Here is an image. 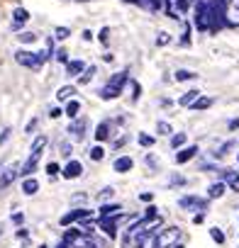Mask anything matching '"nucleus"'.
<instances>
[{
  "label": "nucleus",
  "mask_w": 239,
  "mask_h": 248,
  "mask_svg": "<svg viewBox=\"0 0 239 248\" xmlns=\"http://www.w3.org/2000/svg\"><path fill=\"white\" fill-rule=\"evenodd\" d=\"M195 27L200 30V32H207V30H212V15H210V3H198L195 5Z\"/></svg>",
  "instance_id": "1"
},
{
  "label": "nucleus",
  "mask_w": 239,
  "mask_h": 248,
  "mask_svg": "<svg viewBox=\"0 0 239 248\" xmlns=\"http://www.w3.org/2000/svg\"><path fill=\"white\" fill-rule=\"evenodd\" d=\"M224 8V25L239 27V0H222Z\"/></svg>",
  "instance_id": "2"
},
{
  "label": "nucleus",
  "mask_w": 239,
  "mask_h": 248,
  "mask_svg": "<svg viewBox=\"0 0 239 248\" xmlns=\"http://www.w3.org/2000/svg\"><path fill=\"white\" fill-rule=\"evenodd\" d=\"M15 61H17L20 66H25V68H32V71H39V68H42L39 56H37L34 51H27V49H20V51L15 54Z\"/></svg>",
  "instance_id": "3"
},
{
  "label": "nucleus",
  "mask_w": 239,
  "mask_h": 248,
  "mask_svg": "<svg viewBox=\"0 0 239 248\" xmlns=\"http://www.w3.org/2000/svg\"><path fill=\"white\" fill-rule=\"evenodd\" d=\"M178 238H181V229L169 226L159 233V248H173V246H178Z\"/></svg>",
  "instance_id": "4"
},
{
  "label": "nucleus",
  "mask_w": 239,
  "mask_h": 248,
  "mask_svg": "<svg viewBox=\"0 0 239 248\" xmlns=\"http://www.w3.org/2000/svg\"><path fill=\"white\" fill-rule=\"evenodd\" d=\"M85 127H88L85 117H81V119H73V122H71V127H68V134H71L76 141H83V137H85Z\"/></svg>",
  "instance_id": "5"
},
{
  "label": "nucleus",
  "mask_w": 239,
  "mask_h": 248,
  "mask_svg": "<svg viewBox=\"0 0 239 248\" xmlns=\"http://www.w3.org/2000/svg\"><path fill=\"white\" fill-rule=\"evenodd\" d=\"M17 173H20V166H17V163L8 166L3 173H0V190H3V187H10V185H13V180L17 178Z\"/></svg>",
  "instance_id": "6"
},
{
  "label": "nucleus",
  "mask_w": 239,
  "mask_h": 248,
  "mask_svg": "<svg viewBox=\"0 0 239 248\" xmlns=\"http://www.w3.org/2000/svg\"><path fill=\"white\" fill-rule=\"evenodd\" d=\"M61 175H64V178H68V180L81 178V175H83V163H81V161H68V163L61 168Z\"/></svg>",
  "instance_id": "7"
},
{
  "label": "nucleus",
  "mask_w": 239,
  "mask_h": 248,
  "mask_svg": "<svg viewBox=\"0 0 239 248\" xmlns=\"http://www.w3.org/2000/svg\"><path fill=\"white\" fill-rule=\"evenodd\" d=\"M178 207H181V209H205V207H207V202H205V200H200V197L186 195V197H181V200H178Z\"/></svg>",
  "instance_id": "8"
},
{
  "label": "nucleus",
  "mask_w": 239,
  "mask_h": 248,
  "mask_svg": "<svg viewBox=\"0 0 239 248\" xmlns=\"http://www.w3.org/2000/svg\"><path fill=\"white\" fill-rule=\"evenodd\" d=\"M88 217H90V212H88V209H71L68 214H64V217H61V226H68V224L81 221V219H88Z\"/></svg>",
  "instance_id": "9"
},
{
  "label": "nucleus",
  "mask_w": 239,
  "mask_h": 248,
  "mask_svg": "<svg viewBox=\"0 0 239 248\" xmlns=\"http://www.w3.org/2000/svg\"><path fill=\"white\" fill-rule=\"evenodd\" d=\"M37 163H39V154H30V158L22 163V168H20V175H25V178H30L34 170H37Z\"/></svg>",
  "instance_id": "10"
},
{
  "label": "nucleus",
  "mask_w": 239,
  "mask_h": 248,
  "mask_svg": "<svg viewBox=\"0 0 239 248\" xmlns=\"http://www.w3.org/2000/svg\"><path fill=\"white\" fill-rule=\"evenodd\" d=\"M120 209H122L120 204H102V207H100V221L112 219V217H120V214H122Z\"/></svg>",
  "instance_id": "11"
},
{
  "label": "nucleus",
  "mask_w": 239,
  "mask_h": 248,
  "mask_svg": "<svg viewBox=\"0 0 239 248\" xmlns=\"http://www.w3.org/2000/svg\"><path fill=\"white\" fill-rule=\"evenodd\" d=\"M198 156V146H186V149H181L178 154H176V163H188L190 158H195Z\"/></svg>",
  "instance_id": "12"
},
{
  "label": "nucleus",
  "mask_w": 239,
  "mask_h": 248,
  "mask_svg": "<svg viewBox=\"0 0 239 248\" xmlns=\"http://www.w3.org/2000/svg\"><path fill=\"white\" fill-rule=\"evenodd\" d=\"M222 183H227V187L239 192V170H224L222 173Z\"/></svg>",
  "instance_id": "13"
},
{
  "label": "nucleus",
  "mask_w": 239,
  "mask_h": 248,
  "mask_svg": "<svg viewBox=\"0 0 239 248\" xmlns=\"http://www.w3.org/2000/svg\"><path fill=\"white\" fill-rule=\"evenodd\" d=\"M224 190H227V183L217 180V183H212V185L207 187V197H210V200H220V197L224 195Z\"/></svg>",
  "instance_id": "14"
},
{
  "label": "nucleus",
  "mask_w": 239,
  "mask_h": 248,
  "mask_svg": "<svg viewBox=\"0 0 239 248\" xmlns=\"http://www.w3.org/2000/svg\"><path fill=\"white\" fill-rule=\"evenodd\" d=\"M130 80V76H127V71H120V73H115L112 78H110V88H117V90H122L125 88V83Z\"/></svg>",
  "instance_id": "15"
},
{
  "label": "nucleus",
  "mask_w": 239,
  "mask_h": 248,
  "mask_svg": "<svg viewBox=\"0 0 239 248\" xmlns=\"http://www.w3.org/2000/svg\"><path fill=\"white\" fill-rule=\"evenodd\" d=\"M132 166H135V161H132L130 156L115 158V170H117V173H127V170H132Z\"/></svg>",
  "instance_id": "16"
},
{
  "label": "nucleus",
  "mask_w": 239,
  "mask_h": 248,
  "mask_svg": "<svg viewBox=\"0 0 239 248\" xmlns=\"http://www.w3.org/2000/svg\"><path fill=\"white\" fill-rule=\"evenodd\" d=\"M198 100H200V90H188L186 95H181L178 105H183V107H193Z\"/></svg>",
  "instance_id": "17"
},
{
  "label": "nucleus",
  "mask_w": 239,
  "mask_h": 248,
  "mask_svg": "<svg viewBox=\"0 0 239 248\" xmlns=\"http://www.w3.org/2000/svg\"><path fill=\"white\" fill-rule=\"evenodd\" d=\"M85 63L81 61V59H76V61H71L68 66H66V76H81V73H85Z\"/></svg>",
  "instance_id": "18"
},
{
  "label": "nucleus",
  "mask_w": 239,
  "mask_h": 248,
  "mask_svg": "<svg viewBox=\"0 0 239 248\" xmlns=\"http://www.w3.org/2000/svg\"><path fill=\"white\" fill-rule=\"evenodd\" d=\"M137 3H139L142 8H147V10L156 13V10H161V8L166 5V0H137Z\"/></svg>",
  "instance_id": "19"
},
{
  "label": "nucleus",
  "mask_w": 239,
  "mask_h": 248,
  "mask_svg": "<svg viewBox=\"0 0 239 248\" xmlns=\"http://www.w3.org/2000/svg\"><path fill=\"white\" fill-rule=\"evenodd\" d=\"M37 190H39V183H37L34 178H27V180L22 183V192H25V195H30V197H32Z\"/></svg>",
  "instance_id": "20"
},
{
  "label": "nucleus",
  "mask_w": 239,
  "mask_h": 248,
  "mask_svg": "<svg viewBox=\"0 0 239 248\" xmlns=\"http://www.w3.org/2000/svg\"><path fill=\"white\" fill-rule=\"evenodd\" d=\"M120 93H122V90H117V88H110V85H105L98 95L102 97V100H115V97H120Z\"/></svg>",
  "instance_id": "21"
},
{
  "label": "nucleus",
  "mask_w": 239,
  "mask_h": 248,
  "mask_svg": "<svg viewBox=\"0 0 239 248\" xmlns=\"http://www.w3.org/2000/svg\"><path fill=\"white\" fill-rule=\"evenodd\" d=\"M107 137H110V124H107V122L98 124V129H95V139H98V141H105Z\"/></svg>",
  "instance_id": "22"
},
{
  "label": "nucleus",
  "mask_w": 239,
  "mask_h": 248,
  "mask_svg": "<svg viewBox=\"0 0 239 248\" xmlns=\"http://www.w3.org/2000/svg\"><path fill=\"white\" fill-rule=\"evenodd\" d=\"M73 93H76V88H73V85H64V88H59V90H56V97H59V100H68V102H71Z\"/></svg>",
  "instance_id": "23"
},
{
  "label": "nucleus",
  "mask_w": 239,
  "mask_h": 248,
  "mask_svg": "<svg viewBox=\"0 0 239 248\" xmlns=\"http://www.w3.org/2000/svg\"><path fill=\"white\" fill-rule=\"evenodd\" d=\"M68 117H73V119H78V112H81V102L78 100H71L68 105H66V109H64Z\"/></svg>",
  "instance_id": "24"
},
{
  "label": "nucleus",
  "mask_w": 239,
  "mask_h": 248,
  "mask_svg": "<svg viewBox=\"0 0 239 248\" xmlns=\"http://www.w3.org/2000/svg\"><path fill=\"white\" fill-rule=\"evenodd\" d=\"M44 146H47V137L42 134V137H37V139H34V144H32V154H42V151H44Z\"/></svg>",
  "instance_id": "25"
},
{
  "label": "nucleus",
  "mask_w": 239,
  "mask_h": 248,
  "mask_svg": "<svg viewBox=\"0 0 239 248\" xmlns=\"http://www.w3.org/2000/svg\"><path fill=\"white\" fill-rule=\"evenodd\" d=\"M95 73H98V68H95V66H88V68H85V73L81 76V85H85V83H90Z\"/></svg>",
  "instance_id": "26"
},
{
  "label": "nucleus",
  "mask_w": 239,
  "mask_h": 248,
  "mask_svg": "<svg viewBox=\"0 0 239 248\" xmlns=\"http://www.w3.org/2000/svg\"><path fill=\"white\" fill-rule=\"evenodd\" d=\"M193 78H198V73H193V71H186V68L176 71V80H193Z\"/></svg>",
  "instance_id": "27"
},
{
  "label": "nucleus",
  "mask_w": 239,
  "mask_h": 248,
  "mask_svg": "<svg viewBox=\"0 0 239 248\" xmlns=\"http://www.w3.org/2000/svg\"><path fill=\"white\" fill-rule=\"evenodd\" d=\"M13 17H15V22H27V20H30V13H27L25 8H17V10L13 13Z\"/></svg>",
  "instance_id": "28"
},
{
  "label": "nucleus",
  "mask_w": 239,
  "mask_h": 248,
  "mask_svg": "<svg viewBox=\"0 0 239 248\" xmlns=\"http://www.w3.org/2000/svg\"><path fill=\"white\" fill-rule=\"evenodd\" d=\"M210 105H212V100H210V97H200V100H198L190 109H195V112H198V109H207Z\"/></svg>",
  "instance_id": "29"
},
{
  "label": "nucleus",
  "mask_w": 239,
  "mask_h": 248,
  "mask_svg": "<svg viewBox=\"0 0 239 248\" xmlns=\"http://www.w3.org/2000/svg\"><path fill=\"white\" fill-rule=\"evenodd\" d=\"M90 158H93V161H102V158H105V149H102V146H93V149H90Z\"/></svg>",
  "instance_id": "30"
},
{
  "label": "nucleus",
  "mask_w": 239,
  "mask_h": 248,
  "mask_svg": "<svg viewBox=\"0 0 239 248\" xmlns=\"http://www.w3.org/2000/svg\"><path fill=\"white\" fill-rule=\"evenodd\" d=\"M210 236H212V241H215V243H224V233H222V229L212 226V229H210Z\"/></svg>",
  "instance_id": "31"
},
{
  "label": "nucleus",
  "mask_w": 239,
  "mask_h": 248,
  "mask_svg": "<svg viewBox=\"0 0 239 248\" xmlns=\"http://www.w3.org/2000/svg\"><path fill=\"white\" fill-rule=\"evenodd\" d=\"M186 144V134H173V139H171V146L173 149H181Z\"/></svg>",
  "instance_id": "32"
},
{
  "label": "nucleus",
  "mask_w": 239,
  "mask_h": 248,
  "mask_svg": "<svg viewBox=\"0 0 239 248\" xmlns=\"http://www.w3.org/2000/svg\"><path fill=\"white\" fill-rule=\"evenodd\" d=\"M54 59H56V61H59V63H66V66H68V63H71V61H68V56H66V51H64V49H59V51H54Z\"/></svg>",
  "instance_id": "33"
},
{
  "label": "nucleus",
  "mask_w": 239,
  "mask_h": 248,
  "mask_svg": "<svg viewBox=\"0 0 239 248\" xmlns=\"http://www.w3.org/2000/svg\"><path fill=\"white\" fill-rule=\"evenodd\" d=\"M156 132H159V134H171V124H169V122H159V124H156Z\"/></svg>",
  "instance_id": "34"
},
{
  "label": "nucleus",
  "mask_w": 239,
  "mask_h": 248,
  "mask_svg": "<svg viewBox=\"0 0 239 248\" xmlns=\"http://www.w3.org/2000/svg\"><path fill=\"white\" fill-rule=\"evenodd\" d=\"M68 34H71L68 27H56V30H54V37H56V39H66Z\"/></svg>",
  "instance_id": "35"
},
{
  "label": "nucleus",
  "mask_w": 239,
  "mask_h": 248,
  "mask_svg": "<svg viewBox=\"0 0 239 248\" xmlns=\"http://www.w3.org/2000/svg\"><path fill=\"white\" fill-rule=\"evenodd\" d=\"M139 144L149 149V146H154V137H149V134H139Z\"/></svg>",
  "instance_id": "36"
},
{
  "label": "nucleus",
  "mask_w": 239,
  "mask_h": 248,
  "mask_svg": "<svg viewBox=\"0 0 239 248\" xmlns=\"http://www.w3.org/2000/svg\"><path fill=\"white\" fill-rule=\"evenodd\" d=\"M59 151H61V156H66V158H68V156H71V144H68V141L59 144Z\"/></svg>",
  "instance_id": "37"
},
{
  "label": "nucleus",
  "mask_w": 239,
  "mask_h": 248,
  "mask_svg": "<svg viewBox=\"0 0 239 248\" xmlns=\"http://www.w3.org/2000/svg\"><path fill=\"white\" fill-rule=\"evenodd\" d=\"M20 37V42H34L37 37H34V32H22V34H17Z\"/></svg>",
  "instance_id": "38"
},
{
  "label": "nucleus",
  "mask_w": 239,
  "mask_h": 248,
  "mask_svg": "<svg viewBox=\"0 0 239 248\" xmlns=\"http://www.w3.org/2000/svg\"><path fill=\"white\" fill-rule=\"evenodd\" d=\"M169 42H171V37H169L166 32H161V34L156 37V44H159V46H164V44H169Z\"/></svg>",
  "instance_id": "39"
},
{
  "label": "nucleus",
  "mask_w": 239,
  "mask_h": 248,
  "mask_svg": "<svg viewBox=\"0 0 239 248\" xmlns=\"http://www.w3.org/2000/svg\"><path fill=\"white\" fill-rule=\"evenodd\" d=\"M147 219L152 221V219H156V207L152 204V207H147Z\"/></svg>",
  "instance_id": "40"
},
{
  "label": "nucleus",
  "mask_w": 239,
  "mask_h": 248,
  "mask_svg": "<svg viewBox=\"0 0 239 248\" xmlns=\"http://www.w3.org/2000/svg\"><path fill=\"white\" fill-rule=\"evenodd\" d=\"M47 173H49V175H56V173H59V166H56V163H49V166H47Z\"/></svg>",
  "instance_id": "41"
},
{
  "label": "nucleus",
  "mask_w": 239,
  "mask_h": 248,
  "mask_svg": "<svg viewBox=\"0 0 239 248\" xmlns=\"http://www.w3.org/2000/svg\"><path fill=\"white\" fill-rule=\"evenodd\" d=\"M186 183V178H181V175H173L171 178V185H183Z\"/></svg>",
  "instance_id": "42"
},
{
  "label": "nucleus",
  "mask_w": 239,
  "mask_h": 248,
  "mask_svg": "<svg viewBox=\"0 0 239 248\" xmlns=\"http://www.w3.org/2000/svg\"><path fill=\"white\" fill-rule=\"evenodd\" d=\"M110 195H112V187H105V190H102V192H100L98 197H100V200H107Z\"/></svg>",
  "instance_id": "43"
},
{
  "label": "nucleus",
  "mask_w": 239,
  "mask_h": 248,
  "mask_svg": "<svg viewBox=\"0 0 239 248\" xmlns=\"http://www.w3.org/2000/svg\"><path fill=\"white\" fill-rule=\"evenodd\" d=\"M8 137H10V129H5L3 134H0V144H3V141H8Z\"/></svg>",
  "instance_id": "44"
},
{
  "label": "nucleus",
  "mask_w": 239,
  "mask_h": 248,
  "mask_svg": "<svg viewBox=\"0 0 239 248\" xmlns=\"http://www.w3.org/2000/svg\"><path fill=\"white\" fill-rule=\"evenodd\" d=\"M229 129H239V117H237V119H232V122H229Z\"/></svg>",
  "instance_id": "45"
},
{
  "label": "nucleus",
  "mask_w": 239,
  "mask_h": 248,
  "mask_svg": "<svg viewBox=\"0 0 239 248\" xmlns=\"http://www.w3.org/2000/svg\"><path fill=\"white\" fill-rule=\"evenodd\" d=\"M73 202H81L83 204L85 202V195H73Z\"/></svg>",
  "instance_id": "46"
},
{
  "label": "nucleus",
  "mask_w": 239,
  "mask_h": 248,
  "mask_svg": "<svg viewBox=\"0 0 239 248\" xmlns=\"http://www.w3.org/2000/svg\"><path fill=\"white\" fill-rule=\"evenodd\" d=\"M49 114H51V117H54V119H56V117H59V114H61V109H59V107H54V109H51V112H49Z\"/></svg>",
  "instance_id": "47"
},
{
  "label": "nucleus",
  "mask_w": 239,
  "mask_h": 248,
  "mask_svg": "<svg viewBox=\"0 0 239 248\" xmlns=\"http://www.w3.org/2000/svg\"><path fill=\"white\" fill-rule=\"evenodd\" d=\"M198 3H203V0H188V5H198Z\"/></svg>",
  "instance_id": "48"
},
{
  "label": "nucleus",
  "mask_w": 239,
  "mask_h": 248,
  "mask_svg": "<svg viewBox=\"0 0 239 248\" xmlns=\"http://www.w3.org/2000/svg\"><path fill=\"white\" fill-rule=\"evenodd\" d=\"M130 3H137V0H130Z\"/></svg>",
  "instance_id": "49"
}]
</instances>
